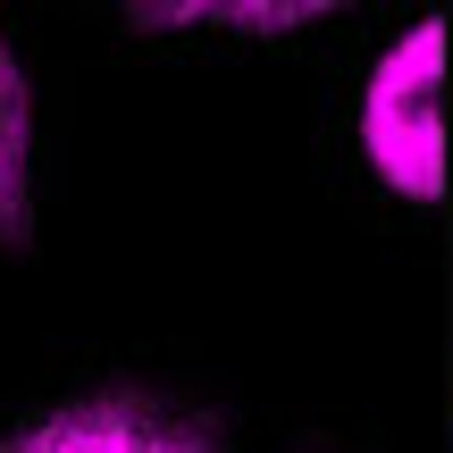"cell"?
<instances>
[{
	"label": "cell",
	"instance_id": "6da1fadb",
	"mask_svg": "<svg viewBox=\"0 0 453 453\" xmlns=\"http://www.w3.org/2000/svg\"><path fill=\"white\" fill-rule=\"evenodd\" d=\"M361 151L403 202L445 194V17H420L361 93Z\"/></svg>",
	"mask_w": 453,
	"mask_h": 453
},
{
	"label": "cell",
	"instance_id": "7a4b0ae2",
	"mask_svg": "<svg viewBox=\"0 0 453 453\" xmlns=\"http://www.w3.org/2000/svg\"><path fill=\"white\" fill-rule=\"evenodd\" d=\"M0 453H219L202 420L177 411H151L134 395H93V403H67L50 420H34L26 437H9Z\"/></svg>",
	"mask_w": 453,
	"mask_h": 453
},
{
	"label": "cell",
	"instance_id": "3957f363",
	"mask_svg": "<svg viewBox=\"0 0 453 453\" xmlns=\"http://www.w3.org/2000/svg\"><path fill=\"white\" fill-rule=\"evenodd\" d=\"M26 76L17 50L0 42V235H26Z\"/></svg>",
	"mask_w": 453,
	"mask_h": 453
},
{
	"label": "cell",
	"instance_id": "277c9868",
	"mask_svg": "<svg viewBox=\"0 0 453 453\" xmlns=\"http://www.w3.org/2000/svg\"><path fill=\"white\" fill-rule=\"evenodd\" d=\"M311 9H143V26H303Z\"/></svg>",
	"mask_w": 453,
	"mask_h": 453
}]
</instances>
